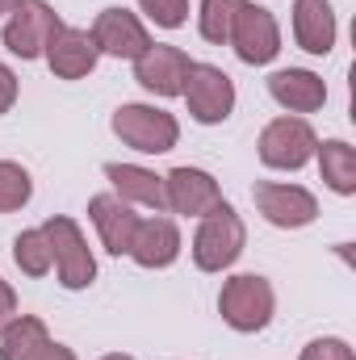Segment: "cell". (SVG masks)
Masks as SVG:
<instances>
[{
  "label": "cell",
  "mask_w": 356,
  "mask_h": 360,
  "mask_svg": "<svg viewBox=\"0 0 356 360\" xmlns=\"http://www.w3.org/2000/svg\"><path fill=\"white\" fill-rule=\"evenodd\" d=\"M89 34H92V42H96V51L109 55V59H130V63H134V59L151 46V34H147V25L139 21V13H130V8H122V4L101 8Z\"/></svg>",
  "instance_id": "cell-11"
},
{
  "label": "cell",
  "mask_w": 356,
  "mask_h": 360,
  "mask_svg": "<svg viewBox=\"0 0 356 360\" xmlns=\"http://www.w3.org/2000/svg\"><path fill=\"white\" fill-rule=\"evenodd\" d=\"M17 96H21V84H17V72L8 68V63H0V117L17 105Z\"/></svg>",
  "instance_id": "cell-26"
},
{
  "label": "cell",
  "mask_w": 356,
  "mask_h": 360,
  "mask_svg": "<svg viewBox=\"0 0 356 360\" xmlns=\"http://www.w3.org/2000/svg\"><path fill=\"white\" fill-rule=\"evenodd\" d=\"M46 340H51V331H46V323L38 314H17L0 331V360H30Z\"/></svg>",
  "instance_id": "cell-20"
},
{
  "label": "cell",
  "mask_w": 356,
  "mask_h": 360,
  "mask_svg": "<svg viewBox=\"0 0 356 360\" xmlns=\"http://www.w3.org/2000/svg\"><path fill=\"white\" fill-rule=\"evenodd\" d=\"M139 8L147 13V21H155L160 30H180L189 21V0H139Z\"/></svg>",
  "instance_id": "cell-24"
},
{
  "label": "cell",
  "mask_w": 356,
  "mask_h": 360,
  "mask_svg": "<svg viewBox=\"0 0 356 360\" xmlns=\"http://www.w3.org/2000/svg\"><path fill=\"white\" fill-rule=\"evenodd\" d=\"M340 38V21L331 0H293V42L306 55H331Z\"/></svg>",
  "instance_id": "cell-17"
},
{
  "label": "cell",
  "mask_w": 356,
  "mask_h": 360,
  "mask_svg": "<svg viewBox=\"0 0 356 360\" xmlns=\"http://www.w3.org/2000/svg\"><path fill=\"white\" fill-rule=\"evenodd\" d=\"M180 248H184V239H180V226L177 218H168V214H151V218H139V231H134V239H130V260L139 264V269H172L180 260Z\"/></svg>",
  "instance_id": "cell-13"
},
{
  "label": "cell",
  "mask_w": 356,
  "mask_h": 360,
  "mask_svg": "<svg viewBox=\"0 0 356 360\" xmlns=\"http://www.w3.org/2000/svg\"><path fill=\"white\" fill-rule=\"evenodd\" d=\"M105 180L113 184L109 193H117L126 205H143V210H155V214H168V201H164V176L143 168V164H105Z\"/></svg>",
  "instance_id": "cell-18"
},
{
  "label": "cell",
  "mask_w": 356,
  "mask_h": 360,
  "mask_svg": "<svg viewBox=\"0 0 356 360\" xmlns=\"http://www.w3.org/2000/svg\"><path fill=\"white\" fill-rule=\"evenodd\" d=\"M42 231H46V239H51V260H55L59 285L72 289V293L89 289L92 281H96V256H92L80 222L68 218V214H55V218L42 222Z\"/></svg>",
  "instance_id": "cell-5"
},
{
  "label": "cell",
  "mask_w": 356,
  "mask_h": 360,
  "mask_svg": "<svg viewBox=\"0 0 356 360\" xmlns=\"http://www.w3.org/2000/svg\"><path fill=\"white\" fill-rule=\"evenodd\" d=\"M30 197H34V176L17 160H0V214L25 210Z\"/></svg>",
  "instance_id": "cell-23"
},
{
  "label": "cell",
  "mask_w": 356,
  "mask_h": 360,
  "mask_svg": "<svg viewBox=\"0 0 356 360\" xmlns=\"http://www.w3.org/2000/svg\"><path fill=\"white\" fill-rule=\"evenodd\" d=\"M268 96H272L285 113L306 117V113H319V109L327 105V84H323V76L310 72V68H281V72L268 76Z\"/></svg>",
  "instance_id": "cell-15"
},
{
  "label": "cell",
  "mask_w": 356,
  "mask_h": 360,
  "mask_svg": "<svg viewBox=\"0 0 356 360\" xmlns=\"http://www.w3.org/2000/svg\"><path fill=\"white\" fill-rule=\"evenodd\" d=\"M218 314L231 331L239 335H256L265 331L276 314V289L272 281L260 276V272H235L222 281L218 289Z\"/></svg>",
  "instance_id": "cell-2"
},
{
  "label": "cell",
  "mask_w": 356,
  "mask_h": 360,
  "mask_svg": "<svg viewBox=\"0 0 356 360\" xmlns=\"http://www.w3.org/2000/svg\"><path fill=\"white\" fill-rule=\"evenodd\" d=\"M243 4L248 0H201L197 4V34L205 42H214V46H227L231 25H235V17H239Z\"/></svg>",
  "instance_id": "cell-22"
},
{
  "label": "cell",
  "mask_w": 356,
  "mask_h": 360,
  "mask_svg": "<svg viewBox=\"0 0 356 360\" xmlns=\"http://www.w3.org/2000/svg\"><path fill=\"white\" fill-rule=\"evenodd\" d=\"M164 201H168V214L180 218H205L214 214L227 197L218 188V180L210 176L205 168H193V164H180L164 176Z\"/></svg>",
  "instance_id": "cell-10"
},
{
  "label": "cell",
  "mask_w": 356,
  "mask_h": 360,
  "mask_svg": "<svg viewBox=\"0 0 356 360\" xmlns=\"http://www.w3.org/2000/svg\"><path fill=\"white\" fill-rule=\"evenodd\" d=\"M231 51H235V59L239 63H248V68H268L276 55H281V25H276V17L268 13L265 4H243L239 8V17H235V25H231Z\"/></svg>",
  "instance_id": "cell-9"
},
{
  "label": "cell",
  "mask_w": 356,
  "mask_h": 360,
  "mask_svg": "<svg viewBox=\"0 0 356 360\" xmlns=\"http://www.w3.org/2000/svg\"><path fill=\"white\" fill-rule=\"evenodd\" d=\"M184 105L197 126H222L235 113V80L214 63H193L184 76Z\"/></svg>",
  "instance_id": "cell-7"
},
{
  "label": "cell",
  "mask_w": 356,
  "mask_h": 360,
  "mask_svg": "<svg viewBox=\"0 0 356 360\" xmlns=\"http://www.w3.org/2000/svg\"><path fill=\"white\" fill-rule=\"evenodd\" d=\"M13 319H17V293H13V285L0 276V331H4Z\"/></svg>",
  "instance_id": "cell-27"
},
{
  "label": "cell",
  "mask_w": 356,
  "mask_h": 360,
  "mask_svg": "<svg viewBox=\"0 0 356 360\" xmlns=\"http://www.w3.org/2000/svg\"><path fill=\"white\" fill-rule=\"evenodd\" d=\"M248 248V226L243 218L235 214L231 201H222L214 214L197 218V231H193V264L201 272H227L235 269V260L243 256Z\"/></svg>",
  "instance_id": "cell-3"
},
{
  "label": "cell",
  "mask_w": 356,
  "mask_h": 360,
  "mask_svg": "<svg viewBox=\"0 0 356 360\" xmlns=\"http://www.w3.org/2000/svg\"><path fill=\"white\" fill-rule=\"evenodd\" d=\"M252 201L260 210L268 226L276 231H302L319 218V197L306 184H289V180H256Z\"/></svg>",
  "instance_id": "cell-8"
},
{
  "label": "cell",
  "mask_w": 356,
  "mask_h": 360,
  "mask_svg": "<svg viewBox=\"0 0 356 360\" xmlns=\"http://www.w3.org/2000/svg\"><path fill=\"white\" fill-rule=\"evenodd\" d=\"M314 147H319V134H314L310 117H293V113L272 117L256 143L260 164L272 172H302L314 160Z\"/></svg>",
  "instance_id": "cell-4"
},
{
  "label": "cell",
  "mask_w": 356,
  "mask_h": 360,
  "mask_svg": "<svg viewBox=\"0 0 356 360\" xmlns=\"http://www.w3.org/2000/svg\"><path fill=\"white\" fill-rule=\"evenodd\" d=\"M13 264L25 272V276H34V281L55 269V260H51V239H46L42 226H30V231H21V235L13 239Z\"/></svg>",
  "instance_id": "cell-21"
},
{
  "label": "cell",
  "mask_w": 356,
  "mask_h": 360,
  "mask_svg": "<svg viewBox=\"0 0 356 360\" xmlns=\"http://www.w3.org/2000/svg\"><path fill=\"white\" fill-rule=\"evenodd\" d=\"M193 59L180 51V46H168V42H151L139 59H134V80L139 89L160 96V101H172L184 89V76H189Z\"/></svg>",
  "instance_id": "cell-12"
},
{
  "label": "cell",
  "mask_w": 356,
  "mask_h": 360,
  "mask_svg": "<svg viewBox=\"0 0 356 360\" xmlns=\"http://www.w3.org/2000/svg\"><path fill=\"white\" fill-rule=\"evenodd\" d=\"M298 360H356V352H352V344L340 340V335H319V340H310L302 348Z\"/></svg>",
  "instance_id": "cell-25"
},
{
  "label": "cell",
  "mask_w": 356,
  "mask_h": 360,
  "mask_svg": "<svg viewBox=\"0 0 356 360\" xmlns=\"http://www.w3.org/2000/svg\"><path fill=\"white\" fill-rule=\"evenodd\" d=\"M89 218L96 226V239L109 256H126L130 252V239L139 231V214L134 205H126L117 193H96L89 197Z\"/></svg>",
  "instance_id": "cell-16"
},
{
  "label": "cell",
  "mask_w": 356,
  "mask_h": 360,
  "mask_svg": "<svg viewBox=\"0 0 356 360\" xmlns=\"http://www.w3.org/2000/svg\"><path fill=\"white\" fill-rule=\"evenodd\" d=\"M109 130L117 134L122 147L139 151V155H168L180 143V122L177 113L160 109V105H147V101H126L113 109L109 117Z\"/></svg>",
  "instance_id": "cell-1"
},
{
  "label": "cell",
  "mask_w": 356,
  "mask_h": 360,
  "mask_svg": "<svg viewBox=\"0 0 356 360\" xmlns=\"http://www.w3.org/2000/svg\"><path fill=\"white\" fill-rule=\"evenodd\" d=\"M63 25V17L46 4V0H17L13 13L4 17V30H0V42L13 59L21 63H34L46 55V42L55 38V30Z\"/></svg>",
  "instance_id": "cell-6"
},
{
  "label": "cell",
  "mask_w": 356,
  "mask_h": 360,
  "mask_svg": "<svg viewBox=\"0 0 356 360\" xmlns=\"http://www.w3.org/2000/svg\"><path fill=\"white\" fill-rule=\"evenodd\" d=\"M314 164H319V176L331 193L340 197H352L356 193V147L344 139H323L314 147Z\"/></svg>",
  "instance_id": "cell-19"
},
{
  "label": "cell",
  "mask_w": 356,
  "mask_h": 360,
  "mask_svg": "<svg viewBox=\"0 0 356 360\" xmlns=\"http://www.w3.org/2000/svg\"><path fill=\"white\" fill-rule=\"evenodd\" d=\"M46 68L59 76V80H84L96 72V63H101V51H96V42H92L89 30H80V25H59L55 30V38L46 42Z\"/></svg>",
  "instance_id": "cell-14"
},
{
  "label": "cell",
  "mask_w": 356,
  "mask_h": 360,
  "mask_svg": "<svg viewBox=\"0 0 356 360\" xmlns=\"http://www.w3.org/2000/svg\"><path fill=\"white\" fill-rule=\"evenodd\" d=\"M101 360H134V356H126V352H109V356H101Z\"/></svg>",
  "instance_id": "cell-30"
},
{
  "label": "cell",
  "mask_w": 356,
  "mask_h": 360,
  "mask_svg": "<svg viewBox=\"0 0 356 360\" xmlns=\"http://www.w3.org/2000/svg\"><path fill=\"white\" fill-rule=\"evenodd\" d=\"M30 360H80V356H76L68 344H59V340H46V344H42V348H38Z\"/></svg>",
  "instance_id": "cell-28"
},
{
  "label": "cell",
  "mask_w": 356,
  "mask_h": 360,
  "mask_svg": "<svg viewBox=\"0 0 356 360\" xmlns=\"http://www.w3.org/2000/svg\"><path fill=\"white\" fill-rule=\"evenodd\" d=\"M13 4H17V0H0V17H8V13H13Z\"/></svg>",
  "instance_id": "cell-29"
}]
</instances>
